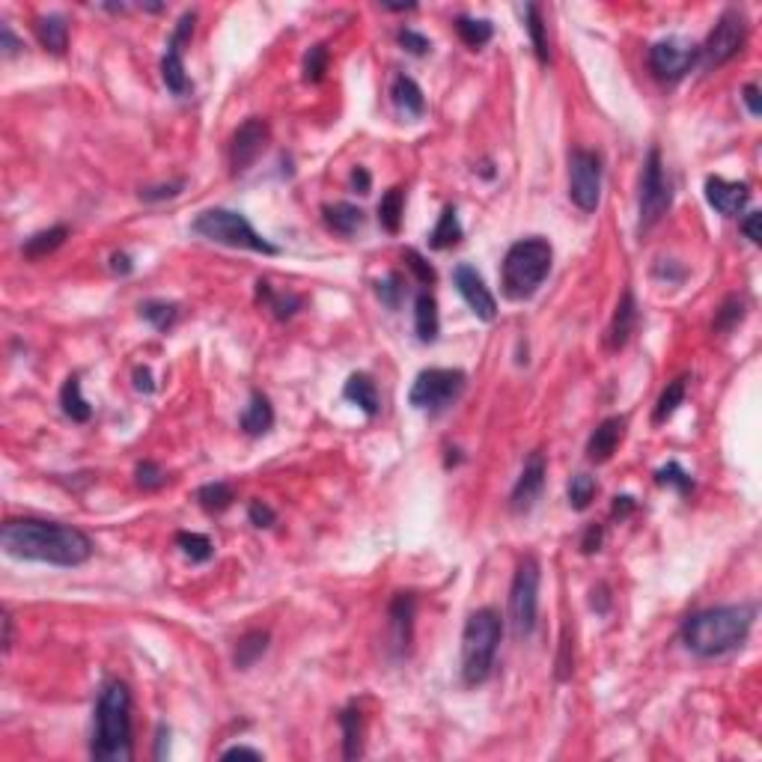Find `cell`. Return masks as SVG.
<instances>
[{
    "instance_id": "obj_53",
    "label": "cell",
    "mask_w": 762,
    "mask_h": 762,
    "mask_svg": "<svg viewBox=\"0 0 762 762\" xmlns=\"http://www.w3.org/2000/svg\"><path fill=\"white\" fill-rule=\"evenodd\" d=\"M134 390H137V394H153V390H155L153 369H149V366H134Z\"/></svg>"
},
{
    "instance_id": "obj_11",
    "label": "cell",
    "mask_w": 762,
    "mask_h": 762,
    "mask_svg": "<svg viewBox=\"0 0 762 762\" xmlns=\"http://www.w3.org/2000/svg\"><path fill=\"white\" fill-rule=\"evenodd\" d=\"M569 200L584 215H593L602 200V155L593 149L569 153Z\"/></svg>"
},
{
    "instance_id": "obj_35",
    "label": "cell",
    "mask_w": 762,
    "mask_h": 762,
    "mask_svg": "<svg viewBox=\"0 0 762 762\" xmlns=\"http://www.w3.org/2000/svg\"><path fill=\"white\" fill-rule=\"evenodd\" d=\"M402 212H406V191L390 188L385 197L378 200V224L387 229V233H399L402 227Z\"/></svg>"
},
{
    "instance_id": "obj_2",
    "label": "cell",
    "mask_w": 762,
    "mask_h": 762,
    "mask_svg": "<svg viewBox=\"0 0 762 762\" xmlns=\"http://www.w3.org/2000/svg\"><path fill=\"white\" fill-rule=\"evenodd\" d=\"M757 619V605L754 602H738V605H721V608H706L697 610L683 622V646L697 658H721L736 650H742L750 629Z\"/></svg>"
},
{
    "instance_id": "obj_43",
    "label": "cell",
    "mask_w": 762,
    "mask_h": 762,
    "mask_svg": "<svg viewBox=\"0 0 762 762\" xmlns=\"http://www.w3.org/2000/svg\"><path fill=\"white\" fill-rule=\"evenodd\" d=\"M328 63H331V54H328V45H313V48L307 51L304 57V80L307 84H319L322 78L328 72Z\"/></svg>"
},
{
    "instance_id": "obj_46",
    "label": "cell",
    "mask_w": 762,
    "mask_h": 762,
    "mask_svg": "<svg viewBox=\"0 0 762 762\" xmlns=\"http://www.w3.org/2000/svg\"><path fill=\"white\" fill-rule=\"evenodd\" d=\"M185 179H176V182H164V185H149V188H141V197L143 203H161V200H173V197H179V194L185 191Z\"/></svg>"
},
{
    "instance_id": "obj_5",
    "label": "cell",
    "mask_w": 762,
    "mask_h": 762,
    "mask_svg": "<svg viewBox=\"0 0 762 762\" xmlns=\"http://www.w3.org/2000/svg\"><path fill=\"white\" fill-rule=\"evenodd\" d=\"M554 262V250L551 241L542 236H530V238H518L515 245L506 250L503 265H501V283H503V295L513 298V302H527L551 271Z\"/></svg>"
},
{
    "instance_id": "obj_32",
    "label": "cell",
    "mask_w": 762,
    "mask_h": 762,
    "mask_svg": "<svg viewBox=\"0 0 762 762\" xmlns=\"http://www.w3.org/2000/svg\"><path fill=\"white\" fill-rule=\"evenodd\" d=\"M685 394H688V376H679L673 378L671 385H667L661 390V397H658L655 402V411H652V423L655 426H661L673 418V414L679 411V406L685 402Z\"/></svg>"
},
{
    "instance_id": "obj_41",
    "label": "cell",
    "mask_w": 762,
    "mask_h": 762,
    "mask_svg": "<svg viewBox=\"0 0 762 762\" xmlns=\"http://www.w3.org/2000/svg\"><path fill=\"white\" fill-rule=\"evenodd\" d=\"M566 494H569L572 510L584 513L587 506L593 503V498H596V480L590 477V473H575V477L569 480V489H566Z\"/></svg>"
},
{
    "instance_id": "obj_15",
    "label": "cell",
    "mask_w": 762,
    "mask_h": 762,
    "mask_svg": "<svg viewBox=\"0 0 762 762\" xmlns=\"http://www.w3.org/2000/svg\"><path fill=\"white\" fill-rule=\"evenodd\" d=\"M414 617H418V598L414 593H397L387 608V646L397 658L408 655L414 640Z\"/></svg>"
},
{
    "instance_id": "obj_27",
    "label": "cell",
    "mask_w": 762,
    "mask_h": 762,
    "mask_svg": "<svg viewBox=\"0 0 762 762\" xmlns=\"http://www.w3.org/2000/svg\"><path fill=\"white\" fill-rule=\"evenodd\" d=\"M322 217H325L328 229H333V233H340V236H355L357 229L364 227V221H366L364 209H357L355 203L325 206V209H322Z\"/></svg>"
},
{
    "instance_id": "obj_16",
    "label": "cell",
    "mask_w": 762,
    "mask_h": 762,
    "mask_svg": "<svg viewBox=\"0 0 762 762\" xmlns=\"http://www.w3.org/2000/svg\"><path fill=\"white\" fill-rule=\"evenodd\" d=\"M545 456L539 453H530V459L524 461L522 468V477L515 480L513 494H510V510L513 515H527L530 510L536 506V501L542 498V489H545Z\"/></svg>"
},
{
    "instance_id": "obj_20",
    "label": "cell",
    "mask_w": 762,
    "mask_h": 762,
    "mask_svg": "<svg viewBox=\"0 0 762 762\" xmlns=\"http://www.w3.org/2000/svg\"><path fill=\"white\" fill-rule=\"evenodd\" d=\"M414 331L420 343H435L441 333V316H438V302L429 290H420L414 298Z\"/></svg>"
},
{
    "instance_id": "obj_18",
    "label": "cell",
    "mask_w": 762,
    "mask_h": 762,
    "mask_svg": "<svg viewBox=\"0 0 762 762\" xmlns=\"http://www.w3.org/2000/svg\"><path fill=\"white\" fill-rule=\"evenodd\" d=\"M634 328H638V302H634V292L626 290L617 302V310H614V316H610V325H608V333H605L608 352L626 349V343L631 340Z\"/></svg>"
},
{
    "instance_id": "obj_3",
    "label": "cell",
    "mask_w": 762,
    "mask_h": 762,
    "mask_svg": "<svg viewBox=\"0 0 762 762\" xmlns=\"http://www.w3.org/2000/svg\"><path fill=\"white\" fill-rule=\"evenodd\" d=\"M90 757L99 762H129L134 757L132 738V691L120 679L105 683L96 703Z\"/></svg>"
},
{
    "instance_id": "obj_47",
    "label": "cell",
    "mask_w": 762,
    "mask_h": 762,
    "mask_svg": "<svg viewBox=\"0 0 762 762\" xmlns=\"http://www.w3.org/2000/svg\"><path fill=\"white\" fill-rule=\"evenodd\" d=\"M397 39H399L402 48H406L408 54H414V57H423V54H429V51H432V42L426 39L423 33L411 30V27H402V30L397 33Z\"/></svg>"
},
{
    "instance_id": "obj_61",
    "label": "cell",
    "mask_w": 762,
    "mask_h": 762,
    "mask_svg": "<svg viewBox=\"0 0 762 762\" xmlns=\"http://www.w3.org/2000/svg\"><path fill=\"white\" fill-rule=\"evenodd\" d=\"M13 650V614L4 610V652Z\"/></svg>"
},
{
    "instance_id": "obj_1",
    "label": "cell",
    "mask_w": 762,
    "mask_h": 762,
    "mask_svg": "<svg viewBox=\"0 0 762 762\" xmlns=\"http://www.w3.org/2000/svg\"><path fill=\"white\" fill-rule=\"evenodd\" d=\"M0 545L9 557L37 560L72 569L92 557V539L80 527L42 522V518H9L0 527Z\"/></svg>"
},
{
    "instance_id": "obj_23",
    "label": "cell",
    "mask_w": 762,
    "mask_h": 762,
    "mask_svg": "<svg viewBox=\"0 0 762 762\" xmlns=\"http://www.w3.org/2000/svg\"><path fill=\"white\" fill-rule=\"evenodd\" d=\"M269 643H271V634L265 629H250L245 631L241 638L236 640V650H233V664L238 671H250L253 664L259 661V658L269 652Z\"/></svg>"
},
{
    "instance_id": "obj_51",
    "label": "cell",
    "mask_w": 762,
    "mask_h": 762,
    "mask_svg": "<svg viewBox=\"0 0 762 762\" xmlns=\"http://www.w3.org/2000/svg\"><path fill=\"white\" fill-rule=\"evenodd\" d=\"M575 658H572V640H569V634H563V640H560V655H557V679L560 683H566V679L572 676L575 671Z\"/></svg>"
},
{
    "instance_id": "obj_29",
    "label": "cell",
    "mask_w": 762,
    "mask_h": 762,
    "mask_svg": "<svg viewBox=\"0 0 762 762\" xmlns=\"http://www.w3.org/2000/svg\"><path fill=\"white\" fill-rule=\"evenodd\" d=\"M340 730H343V757L345 759L364 757V718L355 706L340 712Z\"/></svg>"
},
{
    "instance_id": "obj_62",
    "label": "cell",
    "mask_w": 762,
    "mask_h": 762,
    "mask_svg": "<svg viewBox=\"0 0 762 762\" xmlns=\"http://www.w3.org/2000/svg\"><path fill=\"white\" fill-rule=\"evenodd\" d=\"M167 738H170V733L164 730V726H161V730H158V750H155V759H164V745H167Z\"/></svg>"
},
{
    "instance_id": "obj_9",
    "label": "cell",
    "mask_w": 762,
    "mask_h": 762,
    "mask_svg": "<svg viewBox=\"0 0 762 762\" xmlns=\"http://www.w3.org/2000/svg\"><path fill=\"white\" fill-rule=\"evenodd\" d=\"M671 203H673L671 179H667V173H664L661 153L652 146L650 155L643 161V176H640V233H650V229L667 215Z\"/></svg>"
},
{
    "instance_id": "obj_59",
    "label": "cell",
    "mask_w": 762,
    "mask_h": 762,
    "mask_svg": "<svg viewBox=\"0 0 762 762\" xmlns=\"http://www.w3.org/2000/svg\"><path fill=\"white\" fill-rule=\"evenodd\" d=\"M590 605H593V610H598V614H605V610L610 608V596H608V587L605 584H598L596 590H593Z\"/></svg>"
},
{
    "instance_id": "obj_37",
    "label": "cell",
    "mask_w": 762,
    "mask_h": 762,
    "mask_svg": "<svg viewBox=\"0 0 762 762\" xmlns=\"http://www.w3.org/2000/svg\"><path fill=\"white\" fill-rule=\"evenodd\" d=\"M524 16H527V33H530V42H534L536 60L542 66H548L551 63V48H548V37H545V21H542V9L536 4H527Z\"/></svg>"
},
{
    "instance_id": "obj_24",
    "label": "cell",
    "mask_w": 762,
    "mask_h": 762,
    "mask_svg": "<svg viewBox=\"0 0 762 762\" xmlns=\"http://www.w3.org/2000/svg\"><path fill=\"white\" fill-rule=\"evenodd\" d=\"M161 78H164V84L173 96H188L191 92V80H188L185 60H182V45L167 42V51L161 57Z\"/></svg>"
},
{
    "instance_id": "obj_31",
    "label": "cell",
    "mask_w": 762,
    "mask_h": 762,
    "mask_svg": "<svg viewBox=\"0 0 762 762\" xmlns=\"http://www.w3.org/2000/svg\"><path fill=\"white\" fill-rule=\"evenodd\" d=\"M60 408L72 423H87L92 418V406L80 394V376H69L60 390Z\"/></svg>"
},
{
    "instance_id": "obj_52",
    "label": "cell",
    "mask_w": 762,
    "mask_h": 762,
    "mask_svg": "<svg viewBox=\"0 0 762 762\" xmlns=\"http://www.w3.org/2000/svg\"><path fill=\"white\" fill-rule=\"evenodd\" d=\"M759 221H762V215H759V212H747V215H745V221L738 224V227H742V233H745V238L750 241V245H759V241H762Z\"/></svg>"
},
{
    "instance_id": "obj_40",
    "label": "cell",
    "mask_w": 762,
    "mask_h": 762,
    "mask_svg": "<svg viewBox=\"0 0 762 762\" xmlns=\"http://www.w3.org/2000/svg\"><path fill=\"white\" fill-rule=\"evenodd\" d=\"M141 319H146L155 331H170L179 319V307L170 302H143Z\"/></svg>"
},
{
    "instance_id": "obj_8",
    "label": "cell",
    "mask_w": 762,
    "mask_h": 762,
    "mask_svg": "<svg viewBox=\"0 0 762 762\" xmlns=\"http://www.w3.org/2000/svg\"><path fill=\"white\" fill-rule=\"evenodd\" d=\"M465 387H468V376L461 373V369L432 366V369H423V373L414 378L408 402L418 411L441 414L450 406H456L459 397L465 394Z\"/></svg>"
},
{
    "instance_id": "obj_56",
    "label": "cell",
    "mask_w": 762,
    "mask_h": 762,
    "mask_svg": "<svg viewBox=\"0 0 762 762\" xmlns=\"http://www.w3.org/2000/svg\"><path fill=\"white\" fill-rule=\"evenodd\" d=\"M262 759V750H257V747H248V745H236V747H227L224 754H221V759Z\"/></svg>"
},
{
    "instance_id": "obj_13",
    "label": "cell",
    "mask_w": 762,
    "mask_h": 762,
    "mask_svg": "<svg viewBox=\"0 0 762 762\" xmlns=\"http://www.w3.org/2000/svg\"><path fill=\"white\" fill-rule=\"evenodd\" d=\"M269 137H271L269 122L259 120V117H250V120H245L238 125L233 141H229V170H233V176L245 173L253 161L265 153Z\"/></svg>"
},
{
    "instance_id": "obj_33",
    "label": "cell",
    "mask_w": 762,
    "mask_h": 762,
    "mask_svg": "<svg viewBox=\"0 0 762 762\" xmlns=\"http://www.w3.org/2000/svg\"><path fill=\"white\" fill-rule=\"evenodd\" d=\"M459 238H461V224H459V212H456V206H444L441 217H438L435 229L429 233V248H435V250H447V248L459 245Z\"/></svg>"
},
{
    "instance_id": "obj_39",
    "label": "cell",
    "mask_w": 762,
    "mask_h": 762,
    "mask_svg": "<svg viewBox=\"0 0 762 762\" xmlns=\"http://www.w3.org/2000/svg\"><path fill=\"white\" fill-rule=\"evenodd\" d=\"M176 545L191 563H209L215 557V545L206 534H194V530H182L176 536Z\"/></svg>"
},
{
    "instance_id": "obj_55",
    "label": "cell",
    "mask_w": 762,
    "mask_h": 762,
    "mask_svg": "<svg viewBox=\"0 0 762 762\" xmlns=\"http://www.w3.org/2000/svg\"><path fill=\"white\" fill-rule=\"evenodd\" d=\"M0 48H4L6 57H16L21 48H25V45L16 39V33H13V27H9V25L0 27Z\"/></svg>"
},
{
    "instance_id": "obj_22",
    "label": "cell",
    "mask_w": 762,
    "mask_h": 762,
    "mask_svg": "<svg viewBox=\"0 0 762 762\" xmlns=\"http://www.w3.org/2000/svg\"><path fill=\"white\" fill-rule=\"evenodd\" d=\"M271 426H274L271 399L265 394H259V390H253L248 408H245V414H241V429H245V435H250V438H259V435L269 432Z\"/></svg>"
},
{
    "instance_id": "obj_50",
    "label": "cell",
    "mask_w": 762,
    "mask_h": 762,
    "mask_svg": "<svg viewBox=\"0 0 762 762\" xmlns=\"http://www.w3.org/2000/svg\"><path fill=\"white\" fill-rule=\"evenodd\" d=\"M248 518H250V524L253 527H271L277 522V513L271 510L269 503H262V501H253L248 506Z\"/></svg>"
},
{
    "instance_id": "obj_44",
    "label": "cell",
    "mask_w": 762,
    "mask_h": 762,
    "mask_svg": "<svg viewBox=\"0 0 762 762\" xmlns=\"http://www.w3.org/2000/svg\"><path fill=\"white\" fill-rule=\"evenodd\" d=\"M134 482L141 486L143 492H155L161 486H167V473L164 468L158 465V461H141V465L134 468Z\"/></svg>"
},
{
    "instance_id": "obj_21",
    "label": "cell",
    "mask_w": 762,
    "mask_h": 762,
    "mask_svg": "<svg viewBox=\"0 0 762 762\" xmlns=\"http://www.w3.org/2000/svg\"><path fill=\"white\" fill-rule=\"evenodd\" d=\"M343 397L352 402V406L361 408L366 418H376L378 408H381V399H378V387H376V381L369 378L366 373H355L349 376V381H345V387H343Z\"/></svg>"
},
{
    "instance_id": "obj_6",
    "label": "cell",
    "mask_w": 762,
    "mask_h": 762,
    "mask_svg": "<svg viewBox=\"0 0 762 762\" xmlns=\"http://www.w3.org/2000/svg\"><path fill=\"white\" fill-rule=\"evenodd\" d=\"M191 229L200 238L215 241V245H224V248H241V250L265 253V257H277L280 253V248L271 245L269 238H262L248 217L236 209H206L194 217Z\"/></svg>"
},
{
    "instance_id": "obj_25",
    "label": "cell",
    "mask_w": 762,
    "mask_h": 762,
    "mask_svg": "<svg viewBox=\"0 0 762 762\" xmlns=\"http://www.w3.org/2000/svg\"><path fill=\"white\" fill-rule=\"evenodd\" d=\"M37 37H39V45L45 51L54 54V57H63L66 48H69V21L60 13L42 16L37 21Z\"/></svg>"
},
{
    "instance_id": "obj_17",
    "label": "cell",
    "mask_w": 762,
    "mask_h": 762,
    "mask_svg": "<svg viewBox=\"0 0 762 762\" xmlns=\"http://www.w3.org/2000/svg\"><path fill=\"white\" fill-rule=\"evenodd\" d=\"M706 200L718 215L736 217L747 209L750 203V185L747 182H730L724 176H709L706 179Z\"/></svg>"
},
{
    "instance_id": "obj_30",
    "label": "cell",
    "mask_w": 762,
    "mask_h": 762,
    "mask_svg": "<svg viewBox=\"0 0 762 762\" xmlns=\"http://www.w3.org/2000/svg\"><path fill=\"white\" fill-rule=\"evenodd\" d=\"M257 295H259V302H265V307L271 310L274 319H292L298 310H302L304 304V298L302 295H295V292H274L271 290V283L269 280H259L257 283Z\"/></svg>"
},
{
    "instance_id": "obj_26",
    "label": "cell",
    "mask_w": 762,
    "mask_h": 762,
    "mask_svg": "<svg viewBox=\"0 0 762 762\" xmlns=\"http://www.w3.org/2000/svg\"><path fill=\"white\" fill-rule=\"evenodd\" d=\"M390 96H394V105L406 113V117H423L426 113V99L423 90L414 78L408 75H397L394 84H390Z\"/></svg>"
},
{
    "instance_id": "obj_36",
    "label": "cell",
    "mask_w": 762,
    "mask_h": 762,
    "mask_svg": "<svg viewBox=\"0 0 762 762\" xmlns=\"http://www.w3.org/2000/svg\"><path fill=\"white\" fill-rule=\"evenodd\" d=\"M233 501H236V492L229 482L217 480V482H206V486L197 489V503L206 513H224L233 506Z\"/></svg>"
},
{
    "instance_id": "obj_49",
    "label": "cell",
    "mask_w": 762,
    "mask_h": 762,
    "mask_svg": "<svg viewBox=\"0 0 762 762\" xmlns=\"http://www.w3.org/2000/svg\"><path fill=\"white\" fill-rule=\"evenodd\" d=\"M602 542H605V524H590L584 530V536H581V554H598L602 551Z\"/></svg>"
},
{
    "instance_id": "obj_42",
    "label": "cell",
    "mask_w": 762,
    "mask_h": 762,
    "mask_svg": "<svg viewBox=\"0 0 762 762\" xmlns=\"http://www.w3.org/2000/svg\"><path fill=\"white\" fill-rule=\"evenodd\" d=\"M655 480L661 482V486H673L679 494H688L691 489H694V480H691V473L679 465V461H667L664 468H658Z\"/></svg>"
},
{
    "instance_id": "obj_60",
    "label": "cell",
    "mask_w": 762,
    "mask_h": 762,
    "mask_svg": "<svg viewBox=\"0 0 762 762\" xmlns=\"http://www.w3.org/2000/svg\"><path fill=\"white\" fill-rule=\"evenodd\" d=\"M111 269L117 271V274H132V259H129V253H113L111 257Z\"/></svg>"
},
{
    "instance_id": "obj_34",
    "label": "cell",
    "mask_w": 762,
    "mask_h": 762,
    "mask_svg": "<svg viewBox=\"0 0 762 762\" xmlns=\"http://www.w3.org/2000/svg\"><path fill=\"white\" fill-rule=\"evenodd\" d=\"M456 33L459 39L468 45V48H482L489 45L494 37V25L489 18H471V16H459L456 18Z\"/></svg>"
},
{
    "instance_id": "obj_38",
    "label": "cell",
    "mask_w": 762,
    "mask_h": 762,
    "mask_svg": "<svg viewBox=\"0 0 762 762\" xmlns=\"http://www.w3.org/2000/svg\"><path fill=\"white\" fill-rule=\"evenodd\" d=\"M747 313V302L742 295H726L724 298V304L714 310V322H712V331L714 333H726V331H733L738 322L745 319Z\"/></svg>"
},
{
    "instance_id": "obj_58",
    "label": "cell",
    "mask_w": 762,
    "mask_h": 762,
    "mask_svg": "<svg viewBox=\"0 0 762 762\" xmlns=\"http://www.w3.org/2000/svg\"><path fill=\"white\" fill-rule=\"evenodd\" d=\"M352 185H355L357 194H369V185H373V179H369V170L366 167H355L352 170Z\"/></svg>"
},
{
    "instance_id": "obj_10",
    "label": "cell",
    "mask_w": 762,
    "mask_h": 762,
    "mask_svg": "<svg viewBox=\"0 0 762 762\" xmlns=\"http://www.w3.org/2000/svg\"><path fill=\"white\" fill-rule=\"evenodd\" d=\"M747 39V18L742 9H724L721 18L714 21L712 33L706 42L700 45V60L706 69H718L724 63H730L733 57L742 51V45Z\"/></svg>"
},
{
    "instance_id": "obj_28",
    "label": "cell",
    "mask_w": 762,
    "mask_h": 762,
    "mask_svg": "<svg viewBox=\"0 0 762 762\" xmlns=\"http://www.w3.org/2000/svg\"><path fill=\"white\" fill-rule=\"evenodd\" d=\"M66 238H69V227L66 224H57L51 229H39V233H33L25 241V245H21V253H25L27 259H45L57 248H63Z\"/></svg>"
},
{
    "instance_id": "obj_12",
    "label": "cell",
    "mask_w": 762,
    "mask_h": 762,
    "mask_svg": "<svg viewBox=\"0 0 762 762\" xmlns=\"http://www.w3.org/2000/svg\"><path fill=\"white\" fill-rule=\"evenodd\" d=\"M700 63V45L683 39H661L650 48V69L658 80H679Z\"/></svg>"
},
{
    "instance_id": "obj_4",
    "label": "cell",
    "mask_w": 762,
    "mask_h": 762,
    "mask_svg": "<svg viewBox=\"0 0 762 762\" xmlns=\"http://www.w3.org/2000/svg\"><path fill=\"white\" fill-rule=\"evenodd\" d=\"M503 638V619L494 608L473 610L461 631V683L477 688L489 683L498 661V646Z\"/></svg>"
},
{
    "instance_id": "obj_14",
    "label": "cell",
    "mask_w": 762,
    "mask_h": 762,
    "mask_svg": "<svg viewBox=\"0 0 762 762\" xmlns=\"http://www.w3.org/2000/svg\"><path fill=\"white\" fill-rule=\"evenodd\" d=\"M453 283H456L459 295L465 298V304L471 307V313L477 316V319L492 322L494 316H498V302H494L492 290L486 286V280H482V274H480L477 269H473V265H468V262L456 265Z\"/></svg>"
},
{
    "instance_id": "obj_7",
    "label": "cell",
    "mask_w": 762,
    "mask_h": 762,
    "mask_svg": "<svg viewBox=\"0 0 762 762\" xmlns=\"http://www.w3.org/2000/svg\"><path fill=\"white\" fill-rule=\"evenodd\" d=\"M539 581L542 569L534 554H524L515 566V578L510 587V626L518 640L530 638L536 631L539 617Z\"/></svg>"
},
{
    "instance_id": "obj_54",
    "label": "cell",
    "mask_w": 762,
    "mask_h": 762,
    "mask_svg": "<svg viewBox=\"0 0 762 762\" xmlns=\"http://www.w3.org/2000/svg\"><path fill=\"white\" fill-rule=\"evenodd\" d=\"M634 510H638V501H634L631 494H619V498H614V503H610V518H626Z\"/></svg>"
},
{
    "instance_id": "obj_45",
    "label": "cell",
    "mask_w": 762,
    "mask_h": 762,
    "mask_svg": "<svg viewBox=\"0 0 762 762\" xmlns=\"http://www.w3.org/2000/svg\"><path fill=\"white\" fill-rule=\"evenodd\" d=\"M402 292H406V286H402V274L399 271H390L385 280L376 283V295L381 298V304L397 310L402 304Z\"/></svg>"
},
{
    "instance_id": "obj_19",
    "label": "cell",
    "mask_w": 762,
    "mask_h": 762,
    "mask_svg": "<svg viewBox=\"0 0 762 762\" xmlns=\"http://www.w3.org/2000/svg\"><path fill=\"white\" fill-rule=\"evenodd\" d=\"M626 418H608L596 426V432L590 435V441H587V459L596 461V465H602L610 456L617 453V447L622 441V435H626Z\"/></svg>"
},
{
    "instance_id": "obj_48",
    "label": "cell",
    "mask_w": 762,
    "mask_h": 762,
    "mask_svg": "<svg viewBox=\"0 0 762 762\" xmlns=\"http://www.w3.org/2000/svg\"><path fill=\"white\" fill-rule=\"evenodd\" d=\"M406 262H408V269L414 271V277H418V280L423 283V286H432L435 280H438V274H435V269L429 262H426L423 257L418 250H406Z\"/></svg>"
},
{
    "instance_id": "obj_57",
    "label": "cell",
    "mask_w": 762,
    "mask_h": 762,
    "mask_svg": "<svg viewBox=\"0 0 762 762\" xmlns=\"http://www.w3.org/2000/svg\"><path fill=\"white\" fill-rule=\"evenodd\" d=\"M742 99H745L747 111L754 113V117H759V113H762V105H759V87H757V84H745Z\"/></svg>"
}]
</instances>
